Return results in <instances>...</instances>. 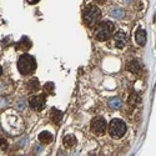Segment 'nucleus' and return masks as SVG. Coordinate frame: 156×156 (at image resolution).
Masks as SVG:
<instances>
[{
  "mask_svg": "<svg viewBox=\"0 0 156 156\" xmlns=\"http://www.w3.org/2000/svg\"><path fill=\"white\" fill-rule=\"evenodd\" d=\"M135 40L140 46H144L146 44V31L144 29L139 28L135 33Z\"/></svg>",
  "mask_w": 156,
  "mask_h": 156,
  "instance_id": "nucleus-8",
  "label": "nucleus"
},
{
  "mask_svg": "<svg viewBox=\"0 0 156 156\" xmlns=\"http://www.w3.org/2000/svg\"><path fill=\"white\" fill-rule=\"evenodd\" d=\"M0 144H2V149H3V150H5V149L8 147V144L5 142V140H0Z\"/></svg>",
  "mask_w": 156,
  "mask_h": 156,
  "instance_id": "nucleus-19",
  "label": "nucleus"
},
{
  "mask_svg": "<svg viewBox=\"0 0 156 156\" xmlns=\"http://www.w3.org/2000/svg\"><path fill=\"white\" fill-rule=\"evenodd\" d=\"M35 69H36V60L31 55L24 54L19 58L18 70L21 75H30L35 71Z\"/></svg>",
  "mask_w": 156,
  "mask_h": 156,
  "instance_id": "nucleus-2",
  "label": "nucleus"
},
{
  "mask_svg": "<svg viewBox=\"0 0 156 156\" xmlns=\"http://www.w3.org/2000/svg\"><path fill=\"white\" fill-rule=\"evenodd\" d=\"M39 81L36 79H31L29 83H28V90L30 93H36L37 90H39Z\"/></svg>",
  "mask_w": 156,
  "mask_h": 156,
  "instance_id": "nucleus-13",
  "label": "nucleus"
},
{
  "mask_svg": "<svg viewBox=\"0 0 156 156\" xmlns=\"http://www.w3.org/2000/svg\"><path fill=\"white\" fill-rule=\"evenodd\" d=\"M126 69L130 71V73H133V74H139L141 71V66H140V64L136 61V60H131L127 65H126Z\"/></svg>",
  "mask_w": 156,
  "mask_h": 156,
  "instance_id": "nucleus-10",
  "label": "nucleus"
},
{
  "mask_svg": "<svg viewBox=\"0 0 156 156\" xmlns=\"http://www.w3.org/2000/svg\"><path fill=\"white\" fill-rule=\"evenodd\" d=\"M29 105L35 111H41L44 109V105H45V98H44V95H35V96L30 98Z\"/></svg>",
  "mask_w": 156,
  "mask_h": 156,
  "instance_id": "nucleus-6",
  "label": "nucleus"
},
{
  "mask_svg": "<svg viewBox=\"0 0 156 156\" xmlns=\"http://www.w3.org/2000/svg\"><path fill=\"white\" fill-rule=\"evenodd\" d=\"M91 130L96 135H104L106 131V121L101 116H96L91 121Z\"/></svg>",
  "mask_w": 156,
  "mask_h": 156,
  "instance_id": "nucleus-5",
  "label": "nucleus"
},
{
  "mask_svg": "<svg viewBox=\"0 0 156 156\" xmlns=\"http://www.w3.org/2000/svg\"><path fill=\"white\" fill-rule=\"evenodd\" d=\"M16 48H18L19 50L27 51V50H29V49L31 48V41L29 40V39H28L27 36H24V37H21V40H20L19 43H18Z\"/></svg>",
  "mask_w": 156,
  "mask_h": 156,
  "instance_id": "nucleus-9",
  "label": "nucleus"
},
{
  "mask_svg": "<svg viewBox=\"0 0 156 156\" xmlns=\"http://www.w3.org/2000/svg\"><path fill=\"white\" fill-rule=\"evenodd\" d=\"M44 89H45V93L46 94H53L54 93V84L53 83H48Z\"/></svg>",
  "mask_w": 156,
  "mask_h": 156,
  "instance_id": "nucleus-18",
  "label": "nucleus"
},
{
  "mask_svg": "<svg viewBox=\"0 0 156 156\" xmlns=\"http://www.w3.org/2000/svg\"><path fill=\"white\" fill-rule=\"evenodd\" d=\"M129 102L133 106H136V105H139V104H140V98H139V95H137V94H135V93H133L131 95H130Z\"/></svg>",
  "mask_w": 156,
  "mask_h": 156,
  "instance_id": "nucleus-16",
  "label": "nucleus"
},
{
  "mask_svg": "<svg viewBox=\"0 0 156 156\" xmlns=\"http://www.w3.org/2000/svg\"><path fill=\"white\" fill-rule=\"evenodd\" d=\"M62 144H64L65 147L71 149V147L76 144V139H75V136H74L73 134H69V135H66V136H64V139H62Z\"/></svg>",
  "mask_w": 156,
  "mask_h": 156,
  "instance_id": "nucleus-11",
  "label": "nucleus"
},
{
  "mask_svg": "<svg viewBox=\"0 0 156 156\" xmlns=\"http://www.w3.org/2000/svg\"><path fill=\"white\" fill-rule=\"evenodd\" d=\"M62 118V112L56 110V109H53L51 110V120H53L54 122H59Z\"/></svg>",
  "mask_w": 156,
  "mask_h": 156,
  "instance_id": "nucleus-14",
  "label": "nucleus"
},
{
  "mask_svg": "<svg viewBox=\"0 0 156 156\" xmlns=\"http://www.w3.org/2000/svg\"><path fill=\"white\" fill-rule=\"evenodd\" d=\"M39 141L43 142V144H50L51 141H53V135H51L49 131H43L39 134Z\"/></svg>",
  "mask_w": 156,
  "mask_h": 156,
  "instance_id": "nucleus-12",
  "label": "nucleus"
},
{
  "mask_svg": "<svg viewBox=\"0 0 156 156\" xmlns=\"http://www.w3.org/2000/svg\"><path fill=\"white\" fill-rule=\"evenodd\" d=\"M111 15H112L114 18L120 19V18L124 16V11H122L121 9H112V10H111Z\"/></svg>",
  "mask_w": 156,
  "mask_h": 156,
  "instance_id": "nucleus-17",
  "label": "nucleus"
},
{
  "mask_svg": "<svg viewBox=\"0 0 156 156\" xmlns=\"http://www.w3.org/2000/svg\"><path fill=\"white\" fill-rule=\"evenodd\" d=\"M101 18V11L96 5H87L83 11V20L89 28H93L99 23Z\"/></svg>",
  "mask_w": 156,
  "mask_h": 156,
  "instance_id": "nucleus-1",
  "label": "nucleus"
},
{
  "mask_svg": "<svg viewBox=\"0 0 156 156\" xmlns=\"http://www.w3.org/2000/svg\"><path fill=\"white\" fill-rule=\"evenodd\" d=\"M126 133V124L120 119H114L109 125V134L112 139H121Z\"/></svg>",
  "mask_w": 156,
  "mask_h": 156,
  "instance_id": "nucleus-4",
  "label": "nucleus"
},
{
  "mask_svg": "<svg viewBox=\"0 0 156 156\" xmlns=\"http://www.w3.org/2000/svg\"><path fill=\"white\" fill-rule=\"evenodd\" d=\"M109 106H110L111 109H119V108L121 106L120 99H119V98H111V99L109 100Z\"/></svg>",
  "mask_w": 156,
  "mask_h": 156,
  "instance_id": "nucleus-15",
  "label": "nucleus"
},
{
  "mask_svg": "<svg viewBox=\"0 0 156 156\" xmlns=\"http://www.w3.org/2000/svg\"><path fill=\"white\" fill-rule=\"evenodd\" d=\"M114 41H115V46L119 48V49H124L127 44V35L124 31H118L115 34L114 37Z\"/></svg>",
  "mask_w": 156,
  "mask_h": 156,
  "instance_id": "nucleus-7",
  "label": "nucleus"
},
{
  "mask_svg": "<svg viewBox=\"0 0 156 156\" xmlns=\"http://www.w3.org/2000/svg\"><path fill=\"white\" fill-rule=\"evenodd\" d=\"M24 108V100H20V102H19V109H23Z\"/></svg>",
  "mask_w": 156,
  "mask_h": 156,
  "instance_id": "nucleus-21",
  "label": "nucleus"
},
{
  "mask_svg": "<svg viewBox=\"0 0 156 156\" xmlns=\"http://www.w3.org/2000/svg\"><path fill=\"white\" fill-rule=\"evenodd\" d=\"M114 33V24L111 21H102L96 25L95 28V37L99 41H106L111 37Z\"/></svg>",
  "mask_w": 156,
  "mask_h": 156,
  "instance_id": "nucleus-3",
  "label": "nucleus"
},
{
  "mask_svg": "<svg viewBox=\"0 0 156 156\" xmlns=\"http://www.w3.org/2000/svg\"><path fill=\"white\" fill-rule=\"evenodd\" d=\"M27 2H28L30 5H34V4H36V3L40 2V0H27Z\"/></svg>",
  "mask_w": 156,
  "mask_h": 156,
  "instance_id": "nucleus-20",
  "label": "nucleus"
},
{
  "mask_svg": "<svg viewBox=\"0 0 156 156\" xmlns=\"http://www.w3.org/2000/svg\"><path fill=\"white\" fill-rule=\"evenodd\" d=\"M2 73H3V69H2V66H0V75H2Z\"/></svg>",
  "mask_w": 156,
  "mask_h": 156,
  "instance_id": "nucleus-23",
  "label": "nucleus"
},
{
  "mask_svg": "<svg viewBox=\"0 0 156 156\" xmlns=\"http://www.w3.org/2000/svg\"><path fill=\"white\" fill-rule=\"evenodd\" d=\"M95 2L99 3V4H104V3H105V0H95Z\"/></svg>",
  "mask_w": 156,
  "mask_h": 156,
  "instance_id": "nucleus-22",
  "label": "nucleus"
}]
</instances>
